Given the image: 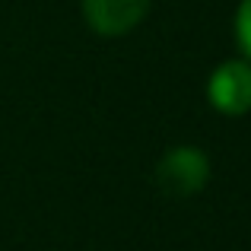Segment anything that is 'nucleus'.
I'll list each match as a JSON object with an SVG mask.
<instances>
[{"instance_id": "obj_1", "label": "nucleus", "mask_w": 251, "mask_h": 251, "mask_svg": "<svg viewBox=\"0 0 251 251\" xmlns=\"http://www.w3.org/2000/svg\"><path fill=\"white\" fill-rule=\"evenodd\" d=\"M210 181V159L197 147H172L156 166V184L169 197H194Z\"/></svg>"}, {"instance_id": "obj_2", "label": "nucleus", "mask_w": 251, "mask_h": 251, "mask_svg": "<svg viewBox=\"0 0 251 251\" xmlns=\"http://www.w3.org/2000/svg\"><path fill=\"white\" fill-rule=\"evenodd\" d=\"M207 102L220 115L239 118L251 111V61H223L207 80Z\"/></svg>"}, {"instance_id": "obj_3", "label": "nucleus", "mask_w": 251, "mask_h": 251, "mask_svg": "<svg viewBox=\"0 0 251 251\" xmlns=\"http://www.w3.org/2000/svg\"><path fill=\"white\" fill-rule=\"evenodd\" d=\"M153 0H83V16L96 35L118 38L147 19Z\"/></svg>"}, {"instance_id": "obj_4", "label": "nucleus", "mask_w": 251, "mask_h": 251, "mask_svg": "<svg viewBox=\"0 0 251 251\" xmlns=\"http://www.w3.org/2000/svg\"><path fill=\"white\" fill-rule=\"evenodd\" d=\"M235 42L245 61H251V0H242L235 10Z\"/></svg>"}]
</instances>
